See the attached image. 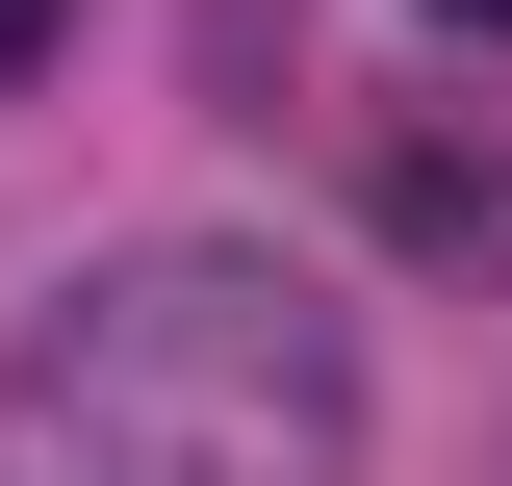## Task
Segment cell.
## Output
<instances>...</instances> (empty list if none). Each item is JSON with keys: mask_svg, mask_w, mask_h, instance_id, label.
<instances>
[{"mask_svg": "<svg viewBox=\"0 0 512 486\" xmlns=\"http://www.w3.org/2000/svg\"><path fill=\"white\" fill-rule=\"evenodd\" d=\"M52 52H77V0H0V77H52Z\"/></svg>", "mask_w": 512, "mask_h": 486, "instance_id": "7a4b0ae2", "label": "cell"}, {"mask_svg": "<svg viewBox=\"0 0 512 486\" xmlns=\"http://www.w3.org/2000/svg\"><path fill=\"white\" fill-rule=\"evenodd\" d=\"M0 486H359V333L282 256H103L0 333Z\"/></svg>", "mask_w": 512, "mask_h": 486, "instance_id": "6da1fadb", "label": "cell"}, {"mask_svg": "<svg viewBox=\"0 0 512 486\" xmlns=\"http://www.w3.org/2000/svg\"><path fill=\"white\" fill-rule=\"evenodd\" d=\"M436 26H487V52H512V0H436Z\"/></svg>", "mask_w": 512, "mask_h": 486, "instance_id": "3957f363", "label": "cell"}]
</instances>
